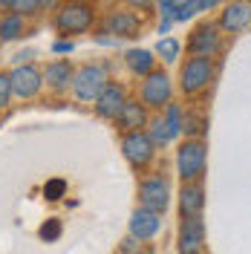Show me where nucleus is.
Returning a JSON list of instances; mask_svg holds the SVG:
<instances>
[{
	"instance_id": "obj_1",
	"label": "nucleus",
	"mask_w": 251,
	"mask_h": 254,
	"mask_svg": "<svg viewBox=\"0 0 251 254\" xmlns=\"http://www.w3.org/2000/svg\"><path fill=\"white\" fill-rule=\"evenodd\" d=\"M95 17V6L90 0H66L61 6H55V17H52V26L58 35H84V32L93 29Z\"/></svg>"
},
{
	"instance_id": "obj_2",
	"label": "nucleus",
	"mask_w": 251,
	"mask_h": 254,
	"mask_svg": "<svg viewBox=\"0 0 251 254\" xmlns=\"http://www.w3.org/2000/svg\"><path fill=\"white\" fill-rule=\"evenodd\" d=\"M214 75H217V64L211 55H190L179 69V90H182V95L193 98L211 87Z\"/></svg>"
},
{
	"instance_id": "obj_3",
	"label": "nucleus",
	"mask_w": 251,
	"mask_h": 254,
	"mask_svg": "<svg viewBox=\"0 0 251 254\" xmlns=\"http://www.w3.org/2000/svg\"><path fill=\"white\" fill-rule=\"evenodd\" d=\"M208 171V144L202 139L185 136L176 150V174L182 182H202Z\"/></svg>"
},
{
	"instance_id": "obj_4",
	"label": "nucleus",
	"mask_w": 251,
	"mask_h": 254,
	"mask_svg": "<svg viewBox=\"0 0 251 254\" xmlns=\"http://www.w3.org/2000/svg\"><path fill=\"white\" fill-rule=\"evenodd\" d=\"M122 156L127 159V165L133 171H147L150 162L156 159V142L150 139V133L141 130H127L122 136Z\"/></svg>"
},
{
	"instance_id": "obj_5",
	"label": "nucleus",
	"mask_w": 251,
	"mask_h": 254,
	"mask_svg": "<svg viewBox=\"0 0 251 254\" xmlns=\"http://www.w3.org/2000/svg\"><path fill=\"white\" fill-rule=\"evenodd\" d=\"M107 81H110V75H107V66L104 64H84V66L75 69L69 87H72V95L78 101L93 104L95 98H98V93L107 87Z\"/></svg>"
},
{
	"instance_id": "obj_6",
	"label": "nucleus",
	"mask_w": 251,
	"mask_h": 254,
	"mask_svg": "<svg viewBox=\"0 0 251 254\" xmlns=\"http://www.w3.org/2000/svg\"><path fill=\"white\" fill-rule=\"evenodd\" d=\"M139 98L147 110H162L168 101H173V81L165 69H150L147 75H141Z\"/></svg>"
},
{
	"instance_id": "obj_7",
	"label": "nucleus",
	"mask_w": 251,
	"mask_h": 254,
	"mask_svg": "<svg viewBox=\"0 0 251 254\" xmlns=\"http://www.w3.org/2000/svg\"><path fill=\"white\" fill-rule=\"evenodd\" d=\"M139 205L141 208H150L165 217V211L171 208V182L168 176L153 174V176H144L139 182Z\"/></svg>"
},
{
	"instance_id": "obj_8",
	"label": "nucleus",
	"mask_w": 251,
	"mask_h": 254,
	"mask_svg": "<svg viewBox=\"0 0 251 254\" xmlns=\"http://www.w3.org/2000/svg\"><path fill=\"white\" fill-rule=\"evenodd\" d=\"M188 52L190 55H211V58H217L222 52V29L220 23H214V20H202V23H196L188 35Z\"/></svg>"
},
{
	"instance_id": "obj_9",
	"label": "nucleus",
	"mask_w": 251,
	"mask_h": 254,
	"mask_svg": "<svg viewBox=\"0 0 251 254\" xmlns=\"http://www.w3.org/2000/svg\"><path fill=\"white\" fill-rule=\"evenodd\" d=\"M9 81H12V95L29 101L44 90V69H38L35 64H20L9 72Z\"/></svg>"
},
{
	"instance_id": "obj_10",
	"label": "nucleus",
	"mask_w": 251,
	"mask_h": 254,
	"mask_svg": "<svg viewBox=\"0 0 251 254\" xmlns=\"http://www.w3.org/2000/svg\"><path fill=\"white\" fill-rule=\"evenodd\" d=\"M127 101V90L122 84H116V81H107V87L98 93V98L93 101V110L98 119H104V122H116V116L122 113Z\"/></svg>"
},
{
	"instance_id": "obj_11",
	"label": "nucleus",
	"mask_w": 251,
	"mask_h": 254,
	"mask_svg": "<svg viewBox=\"0 0 251 254\" xmlns=\"http://www.w3.org/2000/svg\"><path fill=\"white\" fill-rule=\"evenodd\" d=\"M182 254H196L205 249V220L202 214H190V217H182L179 222V246H176Z\"/></svg>"
},
{
	"instance_id": "obj_12",
	"label": "nucleus",
	"mask_w": 251,
	"mask_h": 254,
	"mask_svg": "<svg viewBox=\"0 0 251 254\" xmlns=\"http://www.w3.org/2000/svg\"><path fill=\"white\" fill-rule=\"evenodd\" d=\"M104 35H113V38H139L141 35V17L136 12H127V9H119V12H107L104 17Z\"/></svg>"
},
{
	"instance_id": "obj_13",
	"label": "nucleus",
	"mask_w": 251,
	"mask_h": 254,
	"mask_svg": "<svg viewBox=\"0 0 251 254\" xmlns=\"http://www.w3.org/2000/svg\"><path fill=\"white\" fill-rule=\"evenodd\" d=\"M251 26V3L249 0H231L222 6L220 15V29L225 35H237V32H246Z\"/></svg>"
},
{
	"instance_id": "obj_14",
	"label": "nucleus",
	"mask_w": 251,
	"mask_h": 254,
	"mask_svg": "<svg viewBox=\"0 0 251 254\" xmlns=\"http://www.w3.org/2000/svg\"><path fill=\"white\" fill-rule=\"evenodd\" d=\"M159 231H162V214L150 211V208H141V205L133 211V217H130V234L139 243L153 240Z\"/></svg>"
},
{
	"instance_id": "obj_15",
	"label": "nucleus",
	"mask_w": 251,
	"mask_h": 254,
	"mask_svg": "<svg viewBox=\"0 0 251 254\" xmlns=\"http://www.w3.org/2000/svg\"><path fill=\"white\" fill-rule=\"evenodd\" d=\"M72 75H75V66L66 61V58H55V61H49L47 66H44V84H47L52 93L69 90Z\"/></svg>"
},
{
	"instance_id": "obj_16",
	"label": "nucleus",
	"mask_w": 251,
	"mask_h": 254,
	"mask_svg": "<svg viewBox=\"0 0 251 254\" xmlns=\"http://www.w3.org/2000/svg\"><path fill=\"white\" fill-rule=\"evenodd\" d=\"M147 107L141 104V98H127L125 107H122V113L116 116V125H119V130L122 133H127V130H141V127H147Z\"/></svg>"
},
{
	"instance_id": "obj_17",
	"label": "nucleus",
	"mask_w": 251,
	"mask_h": 254,
	"mask_svg": "<svg viewBox=\"0 0 251 254\" xmlns=\"http://www.w3.org/2000/svg\"><path fill=\"white\" fill-rule=\"evenodd\" d=\"M205 211V188L202 182H182L179 190V217L202 214Z\"/></svg>"
},
{
	"instance_id": "obj_18",
	"label": "nucleus",
	"mask_w": 251,
	"mask_h": 254,
	"mask_svg": "<svg viewBox=\"0 0 251 254\" xmlns=\"http://www.w3.org/2000/svg\"><path fill=\"white\" fill-rule=\"evenodd\" d=\"M125 64L127 69L133 72V75H147L150 69H156V58H153V52L150 49H127L125 52Z\"/></svg>"
},
{
	"instance_id": "obj_19",
	"label": "nucleus",
	"mask_w": 251,
	"mask_h": 254,
	"mask_svg": "<svg viewBox=\"0 0 251 254\" xmlns=\"http://www.w3.org/2000/svg\"><path fill=\"white\" fill-rule=\"evenodd\" d=\"M26 29V17L17 15L15 9H6V15L0 17V41H17Z\"/></svg>"
},
{
	"instance_id": "obj_20",
	"label": "nucleus",
	"mask_w": 251,
	"mask_h": 254,
	"mask_svg": "<svg viewBox=\"0 0 251 254\" xmlns=\"http://www.w3.org/2000/svg\"><path fill=\"white\" fill-rule=\"evenodd\" d=\"M205 130H208V116H205V113L185 110V116H182V136H193V139H202Z\"/></svg>"
},
{
	"instance_id": "obj_21",
	"label": "nucleus",
	"mask_w": 251,
	"mask_h": 254,
	"mask_svg": "<svg viewBox=\"0 0 251 254\" xmlns=\"http://www.w3.org/2000/svg\"><path fill=\"white\" fill-rule=\"evenodd\" d=\"M144 130L150 133V139L156 142V147H165V144L176 142V139H173V133H171V127H168V122L162 119V113H159L156 119H147V127H144Z\"/></svg>"
},
{
	"instance_id": "obj_22",
	"label": "nucleus",
	"mask_w": 251,
	"mask_h": 254,
	"mask_svg": "<svg viewBox=\"0 0 251 254\" xmlns=\"http://www.w3.org/2000/svg\"><path fill=\"white\" fill-rule=\"evenodd\" d=\"M179 52H182V44H179L176 38H159L156 55L165 64H176V61H179Z\"/></svg>"
},
{
	"instance_id": "obj_23",
	"label": "nucleus",
	"mask_w": 251,
	"mask_h": 254,
	"mask_svg": "<svg viewBox=\"0 0 251 254\" xmlns=\"http://www.w3.org/2000/svg\"><path fill=\"white\" fill-rule=\"evenodd\" d=\"M61 220L58 217H49L44 225H41V231H38V237L44 240V243H55V240H61Z\"/></svg>"
},
{
	"instance_id": "obj_24",
	"label": "nucleus",
	"mask_w": 251,
	"mask_h": 254,
	"mask_svg": "<svg viewBox=\"0 0 251 254\" xmlns=\"http://www.w3.org/2000/svg\"><path fill=\"white\" fill-rule=\"evenodd\" d=\"M12 9H15L17 15L32 17V15H38V12H44V0H15Z\"/></svg>"
},
{
	"instance_id": "obj_25",
	"label": "nucleus",
	"mask_w": 251,
	"mask_h": 254,
	"mask_svg": "<svg viewBox=\"0 0 251 254\" xmlns=\"http://www.w3.org/2000/svg\"><path fill=\"white\" fill-rule=\"evenodd\" d=\"M63 193H66V182L63 179H49L44 185V199H49V202H58Z\"/></svg>"
},
{
	"instance_id": "obj_26",
	"label": "nucleus",
	"mask_w": 251,
	"mask_h": 254,
	"mask_svg": "<svg viewBox=\"0 0 251 254\" xmlns=\"http://www.w3.org/2000/svg\"><path fill=\"white\" fill-rule=\"evenodd\" d=\"M12 98H15V95H12V81H9V72H0V110H6Z\"/></svg>"
},
{
	"instance_id": "obj_27",
	"label": "nucleus",
	"mask_w": 251,
	"mask_h": 254,
	"mask_svg": "<svg viewBox=\"0 0 251 254\" xmlns=\"http://www.w3.org/2000/svg\"><path fill=\"white\" fill-rule=\"evenodd\" d=\"M125 6H130L133 12H150L156 6V0H125Z\"/></svg>"
},
{
	"instance_id": "obj_28",
	"label": "nucleus",
	"mask_w": 251,
	"mask_h": 254,
	"mask_svg": "<svg viewBox=\"0 0 251 254\" xmlns=\"http://www.w3.org/2000/svg\"><path fill=\"white\" fill-rule=\"evenodd\" d=\"M72 49H75L72 41H55V44H52V52H55V55H69Z\"/></svg>"
},
{
	"instance_id": "obj_29",
	"label": "nucleus",
	"mask_w": 251,
	"mask_h": 254,
	"mask_svg": "<svg viewBox=\"0 0 251 254\" xmlns=\"http://www.w3.org/2000/svg\"><path fill=\"white\" fill-rule=\"evenodd\" d=\"M222 0H196V12H211V9H217Z\"/></svg>"
},
{
	"instance_id": "obj_30",
	"label": "nucleus",
	"mask_w": 251,
	"mask_h": 254,
	"mask_svg": "<svg viewBox=\"0 0 251 254\" xmlns=\"http://www.w3.org/2000/svg\"><path fill=\"white\" fill-rule=\"evenodd\" d=\"M119 249H122V252H139V240H136L133 234H130V237H127L125 243L119 246Z\"/></svg>"
},
{
	"instance_id": "obj_31",
	"label": "nucleus",
	"mask_w": 251,
	"mask_h": 254,
	"mask_svg": "<svg viewBox=\"0 0 251 254\" xmlns=\"http://www.w3.org/2000/svg\"><path fill=\"white\" fill-rule=\"evenodd\" d=\"M15 6V0H0V9H12Z\"/></svg>"
},
{
	"instance_id": "obj_32",
	"label": "nucleus",
	"mask_w": 251,
	"mask_h": 254,
	"mask_svg": "<svg viewBox=\"0 0 251 254\" xmlns=\"http://www.w3.org/2000/svg\"><path fill=\"white\" fill-rule=\"evenodd\" d=\"M58 6V0H44V9H55Z\"/></svg>"
},
{
	"instance_id": "obj_33",
	"label": "nucleus",
	"mask_w": 251,
	"mask_h": 254,
	"mask_svg": "<svg viewBox=\"0 0 251 254\" xmlns=\"http://www.w3.org/2000/svg\"><path fill=\"white\" fill-rule=\"evenodd\" d=\"M0 44H3V41H0Z\"/></svg>"
},
{
	"instance_id": "obj_34",
	"label": "nucleus",
	"mask_w": 251,
	"mask_h": 254,
	"mask_svg": "<svg viewBox=\"0 0 251 254\" xmlns=\"http://www.w3.org/2000/svg\"><path fill=\"white\" fill-rule=\"evenodd\" d=\"M249 3H251V0H249Z\"/></svg>"
}]
</instances>
